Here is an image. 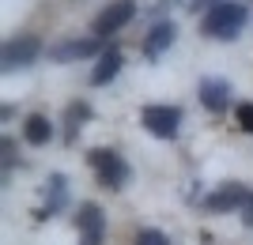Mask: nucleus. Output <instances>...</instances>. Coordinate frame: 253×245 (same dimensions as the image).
Listing matches in <instances>:
<instances>
[{"label": "nucleus", "instance_id": "11", "mask_svg": "<svg viewBox=\"0 0 253 245\" xmlns=\"http://www.w3.org/2000/svg\"><path fill=\"white\" fill-rule=\"evenodd\" d=\"M64 200H68V181H64V174H53L49 185H45V204H42V219H49V215H57L64 208Z\"/></svg>", "mask_w": 253, "mask_h": 245}, {"label": "nucleus", "instance_id": "17", "mask_svg": "<svg viewBox=\"0 0 253 245\" xmlns=\"http://www.w3.org/2000/svg\"><path fill=\"white\" fill-rule=\"evenodd\" d=\"M242 223H246V226H253V192H250V200L242 204Z\"/></svg>", "mask_w": 253, "mask_h": 245}, {"label": "nucleus", "instance_id": "4", "mask_svg": "<svg viewBox=\"0 0 253 245\" xmlns=\"http://www.w3.org/2000/svg\"><path fill=\"white\" fill-rule=\"evenodd\" d=\"M76 226H80V245H102L106 219H102V211H98V204H80Z\"/></svg>", "mask_w": 253, "mask_h": 245}, {"label": "nucleus", "instance_id": "5", "mask_svg": "<svg viewBox=\"0 0 253 245\" xmlns=\"http://www.w3.org/2000/svg\"><path fill=\"white\" fill-rule=\"evenodd\" d=\"M38 53H42V42H38V38H31V34L11 38V42L4 45V72H11V68H27Z\"/></svg>", "mask_w": 253, "mask_h": 245}, {"label": "nucleus", "instance_id": "13", "mask_svg": "<svg viewBox=\"0 0 253 245\" xmlns=\"http://www.w3.org/2000/svg\"><path fill=\"white\" fill-rule=\"evenodd\" d=\"M27 143H34V147H42V143H49V136H53V125L42 117V113H34V117H27Z\"/></svg>", "mask_w": 253, "mask_h": 245}, {"label": "nucleus", "instance_id": "14", "mask_svg": "<svg viewBox=\"0 0 253 245\" xmlns=\"http://www.w3.org/2000/svg\"><path fill=\"white\" fill-rule=\"evenodd\" d=\"M87 117V106H68V140H76V128Z\"/></svg>", "mask_w": 253, "mask_h": 245}, {"label": "nucleus", "instance_id": "18", "mask_svg": "<svg viewBox=\"0 0 253 245\" xmlns=\"http://www.w3.org/2000/svg\"><path fill=\"white\" fill-rule=\"evenodd\" d=\"M204 4H219V0H193V8H204Z\"/></svg>", "mask_w": 253, "mask_h": 245}, {"label": "nucleus", "instance_id": "10", "mask_svg": "<svg viewBox=\"0 0 253 245\" xmlns=\"http://www.w3.org/2000/svg\"><path fill=\"white\" fill-rule=\"evenodd\" d=\"M95 49H98V38H80V42H76V38H72V42H61V45H53V49H49V57H53V61H84V57H91V53H95Z\"/></svg>", "mask_w": 253, "mask_h": 245}, {"label": "nucleus", "instance_id": "1", "mask_svg": "<svg viewBox=\"0 0 253 245\" xmlns=\"http://www.w3.org/2000/svg\"><path fill=\"white\" fill-rule=\"evenodd\" d=\"M242 27H246V4H238V0H219V4H211L208 15L201 19V34L204 38H215V42L238 38Z\"/></svg>", "mask_w": 253, "mask_h": 245}, {"label": "nucleus", "instance_id": "16", "mask_svg": "<svg viewBox=\"0 0 253 245\" xmlns=\"http://www.w3.org/2000/svg\"><path fill=\"white\" fill-rule=\"evenodd\" d=\"M136 245H167V238L159 234V230H140V234H136Z\"/></svg>", "mask_w": 253, "mask_h": 245}, {"label": "nucleus", "instance_id": "9", "mask_svg": "<svg viewBox=\"0 0 253 245\" xmlns=\"http://www.w3.org/2000/svg\"><path fill=\"white\" fill-rule=\"evenodd\" d=\"M174 34H178V27H174V23H155V27H151V34H148V42H144V53L151 57V61H155V57H163L170 49V45H174Z\"/></svg>", "mask_w": 253, "mask_h": 245}, {"label": "nucleus", "instance_id": "6", "mask_svg": "<svg viewBox=\"0 0 253 245\" xmlns=\"http://www.w3.org/2000/svg\"><path fill=\"white\" fill-rule=\"evenodd\" d=\"M132 11H136V4L132 0H114L106 11H98V19H95V34L98 38H106V34H114L121 31L128 19H132Z\"/></svg>", "mask_w": 253, "mask_h": 245}, {"label": "nucleus", "instance_id": "12", "mask_svg": "<svg viewBox=\"0 0 253 245\" xmlns=\"http://www.w3.org/2000/svg\"><path fill=\"white\" fill-rule=\"evenodd\" d=\"M117 72H121V53H117V49H106V53L98 57L95 72H91V83H95V87H106Z\"/></svg>", "mask_w": 253, "mask_h": 245}, {"label": "nucleus", "instance_id": "7", "mask_svg": "<svg viewBox=\"0 0 253 245\" xmlns=\"http://www.w3.org/2000/svg\"><path fill=\"white\" fill-rule=\"evenodd\" d=\"M231 83L227 79H219V75H208V79H201V102L211 109V113H223V109L231 106Z\"/></svg>", "mask_w": 253, "mask_h": 245}, {"label": "nucleus", "instance_id": "8", "mask_svg": "<svg viewBox=\"0 0 253 245\" xmlns=\"http://www.w3.org/2000/svg\"><path fill=\"white\" fill-rule=\"evenodd\" d=\"M246 200H250V192L231 181V185H223V189L211 192L208 200H204V208H208V211H231V208H242Z\"/></svg>", "mask_w": 253, "mask_h": 245}, {"label": "nucleus", "instance_id": "2", "mask_svg": "<svg viewBox=\"0 0 253 245\" xmlns=\"http://www.w3.org/2000/svg\"><path fill=\"white\" fill-rule=\"evenodd\" d=\"M87 159H91V166H95V174H98V181H102L106 189H125V181H128V162L121 159L117 151L95 147Z\"/></svg>", "mask_w": 253, "mask_h": 245}, {"label": "nucleus", "instance_id": "3", "mask_svg": "<svg viewBox=\"0 0 253 245\" xmlns=\"http://www.w3.org/2000/svg\"><path fill=\"white\" fill-rule=\"evenodd\" d=\"M140 121H144V128H148L151 136L174 140V136H178V128H181V109L178 106H144Z\"/></svg>", "mask_w": 253, "mask_h": 245}, {"label": "nucleus", "instance_id": "15", "mask_svg": "<svg viewBox=\"0 0 253 245\" xmlns=\"http://www.w3.org/2000/svg\"><path fill=\"white\" fill-rule=\"evenodd\" d=\"M234 117H238V125H242L246 132H253V102H242V106L234 109Z\"/></svg>", "mask_w": 253, "mask_h": 245}]
</instances>
